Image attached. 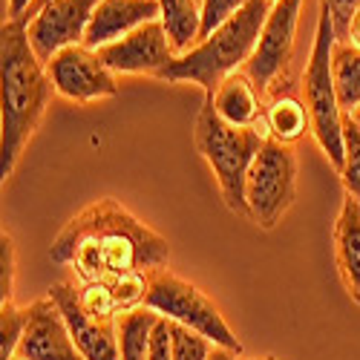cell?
<instances>
[{"label":"cell","mask_w":360,"mask_h":360,"mask_svg":"<svg viewBox=\"0 0 360 360\" xmlns=\"http://www.w3.org/2000/svg\"><path fill=\"white\" fill-rule=\"evenodd\" d=\"M46 4H52V0H32V4H29V9H26L20 18H15V20H20V23H29V20H32V18H35V15H38V12L46 6Z\"/></svg>","instance_id":"obj_29"},{"label":"cell","mask_w":360,"mask_h":360,"mask_svg":"<svg viewBox=\"0 0 360 360\" xmlns=\"http://www.w3.org/2000/svg\"><path fill=\"white\" fill-rule=\"evenodd\" d=\"M349 115H352V122H354V124H357V127H360V107H354V110H352V112H349Z\"/></svg>","instance_id":"obj_32"},{"label":"cell","mask_w":360,"mask_h":360,"mask_svg":"<svg viewBox=\"0 0 360 360\" xmlns=\"http://www.w3.org/2000/svg\"><path fill=\"white\" fill-rule=\"evenodd\" d=\"M268 136L265 118L254 127H231L214 110V101L205 96L199 112H196V124H193V141L202 159L207 162L211 173L217 176L219 193L225 205L233 214H245L248 217V205H245V182H248V170L259 153V147Z\"/></svg>","instance_id":"obj_4"},{"label":"cell","mask_w":360,"mask_h":360,"mask_svg":"<svg viewBox=\"0 0 360 360\" xmlns=\"http://www.w3.org/2000/svg\"><path fill=\"white\" fill-rule=\"evenodd\" d=\"M268 12H271L268 0H251L243 12H236L228 23H222L211 38L199 41L191 52L173 58L156 78L170 84H196L205 89V96L214 93L228 75L248 67Z\"/></svg>","instance_id":"obj_3"},{"label":"cell","mask_w":360,"mask_h":360,"mask_svg":"<svg viewBox=\"0 0 360 360\" xmlns=\"http://www.w3.org/2000/svg\"><path fill=\"white\" fill-rule=\"evenodd\" d=\"M332 72L338 84V98L343 112H352L360 107V52L349 44L335 41L332 46Z\"/></svg>","instance_id":"obj_20"},{"label":"cell","mask_w":360,"mask_h":360,"mask_svg":"<svg viewBox=\"0 0 360 360\" xmlns=\"http://www.w3.org/2000/svg\"><path fill=\"white\" fill-rule=\"evenodd\" d=\"M0 300H15V239L6 228L0 233Z\"/></svg>","instance_id":"obj_25"},{"label":"cell","mask_w":360,"mask_h":360,"mask_svg":"<svg viewBox=\"0 0 360 360\" xmlns=\"http://www.w3.org/2000/svg\"><path fill=\"white\" fill-rule=\"evenodd\" d=\"M159 0H101L86 26L84 46L98 52L101 46H110L130 35L133 29L159 20Z\"/></svg>","instance_id":"obj_14"},{"label":"cell","mask_w":360,"mask_h":360,"mask_svg":"<svg viewBox=\"0 0 360 360\" xmlns=\"http://www.w3.org/2000/svg\"><path fill=\"white\" fill-rule=\"evenodd\" d=\"M98 55L115 75H153V78L176 58L162 20H150L133 29L122 41L101 46Z\"/></svg>","instance_id":"obj_12"},{"label":"cell","mask_w":360,"mask_h":360,"mask_svg":"<svg viewBox=\"0 0 360 360\" xmlns=\"http://www.w3.org/2000/svg\"><path fill=\"white\" fill-rule=\"evenodd\" d=\"M300 9H303V0H277V4H271V12H268L262 23L259 44L245 67L248 78L259 89V96L271 93L288 70L300 26Z\"/></svg>","instance_id":"obj_8"},{"label":"cell","mask_w":360,"mask_h":360,"mask_svg":"<svg viewBox=\"0 0 360 360\" xmlns=\"http://www.w3.org/2000/svg\"><path fill=\"white\" fill-rule=\"evenodd\" d=\"M245 360H277V357H245Z\"/></svg>","instance_id":"obj_33"},{"label":"cell","mask_w":360,"mask_h":360,"mask_svg":"<svg viewBox=\"0 0 360 360\" xmlns=\"http://www.w3.org/2000/svg\"><path fill=\"white\" fill-rule=\"evenodd\" d=\"M294 199H297V156L291 153L288 144L277 139H265L245 182L248 219L265 231H271L291 211Z\"/></svg>","instance_id":"obj_7"},{"label":"cell","mask_w":360,"mask_h":360,"mask_svg":"<svg viewBox=\"0 0 360 360\" xmlns=\"http://www.w3.org/2000/svg\"><path fill=\"white\" fill-rule=\"evenodd\" d=\"M262 118H265L268 136L288 144V147L311 130L309 110H306L303 98H297L294 93H274L271 98H268V107H265Z\"/></svg>","instance_id":"obj_17"},{"label":"cell","mask_w":360,"mask_h":360,"mask_svg":"<svg viewBox=\"0 0 360 360\" xmlns=\"http://www.w3.org/2000/svg\"><path fill=\"white\" fill-rule=\"evenodd\" d=\"M214 343L191 328L173 323V360H207Z\"/></svg>","instance_id":"obj_24"},{"label":"cell","mask_w":360,"mask_h":360,"mask_svg":"<svg viewBox=\"0 0 360 360\" xmlns=\"http://www.w3.org/2000/svg\"><path fill=\"white\" fill-rule=\"evenodd\" d=\"M159 20L170 38L176 58L191 52L199 44L202 32V0H159Z\"/></svg>","instance_id":"obj_18"},{"label":"cell","mask_w":360,"mask_h":360,"mask_svg":"<svg viewBox=\"0 0 360 360\" xmlns=\"http://www.w3.org/2000/svg\"><path fill=\"white\" fill-rule=\"evenodd\" d=\"M320 9L332 20L338 41H346L349 26H352L354 15L360 12V0H320Z\"/></svg>","instance_id":"obj_26"},{"label":"cell","mask_w":360,"mask_h":360,"mask_svg":"<svg viewBox=\"0 0 360 360\" xmlns=\"http://www.w3.org/2000/svg\"><path fill=\"white\" fill-rule=\"evenodd\" d=\"M335 259L340 280L354 303H360V199L346 196L335 222Z\"/></svg>","instance_id":"obj_16"},{"label":"cell","mask_w":360,"mask_h":360,"mask_svg":"<svg viewBox=\"0 0 360 360\" xmlns=\"http://www.w3.org/2000/svg\"><path fill=\"white\" fill-rule=\"evenodd\" d=\"M49 259L70 265L78 283L107 285L124 314L144 306L150 274L167 268L170 245L122 202L104 196L89 202L61 228Z\"/></svg>","instance_id":"obj_1"},{"label":"cell","mask_w":360,"mask_h":360,"mask_svg":"<svg viewBox=\"0 0 360 360\" xmlns=\"http://www.w3.org/2000/svg\"><path fill=\"white\" fill-rule=\"evenodd\" d=\"M268 4H277V0H268Z\"/></svg>","instance_id":"obj_34"},{"label":"cell","mask_w":360,"mask_h":360,"mask_svg":"<svg viewBox=\"0 0 360 360\" xmlns=\"http://www.w3.org/2000/svg\"><path fill=\"white\" fill-rule=\"evenodd\" d=\"M144 306L179 326L191 328V332L202 335L214 346L243 352V343H239L236 332L228 326V320L222 317L214 300L205 291H199L193 283H188L185 277L173 274L170 268H159V271L150 274Z\"/></svg>","instance_id":"obj_6"},{"label":"cell","mask_w":360,"mask_h":360,"mask_svg":"<svg viewBox=\"0 0 360 360\" xmlns=\"http://www.w3.org/2000/svg\"><path fill=\"white\" fill-rule=\"evenodd\" d=\"M49 297L86 360H118V320H98L89 314L81 306L78 285L70 280L49 285Z\"/></svg>","instance_id":"obj_11"},{"label":"cell","mask_w":360,"mask_h":360,"mask_svg":"<svg viewBox=\"0 0 360 360\" xmlns=\"http://www.w3.org/2000/svg\"><path fill=\"white\" fill-rule=\"evenodd\" d=\"M346 188V196L360 199V127L352 115H343V170L338 173Z\"/></svg>","instance_id":"obj_21"},{"label":"cell","mask_w":360,"mask_h":360,"mask_svg":"<svg viewBox=\"0 0 360 360\" xmlns=\"http://www.w3.org/2000/svg\"><path fill=\"white\" fill-rule=\"evenodd\" d=\"M340 44H349L352 49L360 52V12L354 15V20H352V26H349V32H346V41H340Z\"/></svg>","instance_id":"obj_28"},{"label":"cell","mask_w":360,"mask_h":360,"mask_svg":"<svg viewBox=\"0 0 360 360\" xmlns=\"http://www.w3.org/2000/svg\"><path fill=\"white\" fill-rule=\"evenodd\" d=\"M0 72H4V115H0V176L15 173L26 144L41 127L55 96L46 64L35 55L26 23L6 18L0 29Z\"/></svg>","instance_id":"obj_2"},{"label":"cell","mask_w":360,"mask_h":360,"mask_svg":"<svg viewBox=\"0 0 360 360\" xmlns=\"http://www.w3.org/2000/svg\"><path fill=\"white\" fill-rule=\"evenodd\" d=\"M26 332V309L12 303L0 306V360H15Z\"/></svg>","instance_id":"obj_22"},{"label":"cell","mask_w":360,"mask_h":360,"mask_svg":"<svg viewBox=\"0 0 360 360\" xmlns=\"http://www.w3.org/2000/svg\"><path fill=\"white\" fill-rule=\"evenodd\" d=\"M162 314L153 309L139 306L118 314V360H147L150 357V338Z\"/></svg>","instance_id":"obj_19"},{"label":"cell","mask_w":360,"mask_h":360,"mask_svg":"<svg viewBox=\"0 0 360 360\" xmlns=\"http://www.w3.org/2000/svg\"><path fill=\"white\" fill-rule=\"evenodd\" d=\"M101 0H52L26 23V35L41 64H49L67 46L84 44L86 26Z\"/></svg>","instance_id":"obj_10"},{"label":"cell","mask_w":360,"mask_h":360,"mask_svg":"<svg viewBox=\"0 0 360 360\" xmlns=\"http://www.w3.org/2000/svg\"><path fill=\"white\" fill-rule=\"evenodd\" d=\"M20 360H86L75 346L70 328L46 294L26 306V332L18 346Z\"/></svg>","instance_id":"obj_13"},{"label":"cell","mask_w":360,"mask_h":360,"mask_svg":"<svg viewBox=\"0 0 360 360\" xmlns=\"http://www.w3.org/2000/svg\"><path fill=\"white\" fill-rule=\"evenodd\" d=\"M338 35L328 15L320 9L317 15V32L311 44V55L303 72V104L309 110L311 136L317 147L326 153L328 165L338 173L343 170V107L338 98V84L332 72V46Z\"/></svg>","instance_id":"obj_5"},{"label":"cell","mask_w":360,"mask_h":360,"mask_svg":"<svg viewBox=\"0 0 360 360\" xmlns=\"http://www.w3.org/2000/svg\"><path fill=\"white\" fill-rule=\"evenodd\" d=\"M55 93L72 104H96L118 93V75L101 61L96 49L84 44L67 46L46 64Z\"/></svg>","instance_id":"obj_9"},{"label":"cell","mask_w":360,"mask_h":360,"mask_svg":"<svg viewBox=\"0 0 360 360\" xmlns=\"http://www.w3.org/2000/svg\"><path fill=\"white\" fill-rule=\"evenodd\" d=\"M15 360H20V357H15Z\"/></svg>","instance_id":"obj_35"},{"label":"cell","mask_w":360,"mask_h":360,"mask_svg":"<svg viewBox=\"0 0 360 360\" xmlns=\"http://www.w3.org/2000/svg\"><path fill=\"white\" fill-rule=\"evenodd\" d=\"M147 360H173V320L159 317L153 338H150V357Z\"/></svg>","instance_id":"obj_27"},{"label":"cell","mask_w":360,"mask_h":360,"mask_svg":"<svg viewBox=\"0 0 360 360\" xmlns=\"http://www.w3.org/2000/svg\"><path fill=\"white\" fill-rule=\"evenodd\" d=\"M207 98L214 101L217 115L231 127H254L265 112L259 89L254 86L245 70L228 75L214 93H207Z\"/></svg>","instance_id":"obj_15"},{"label":"cell","mask_w":360,"mask_h":360,"mask_svg":"<svg viewBox=\"0 0 360 360\" xmlns=\"http://www.w3.org/2000/svg\"><path fill=\"white\" fill-rule=\"evenodd\" d=\"M251 0H202V32L199 41L211 38L222 23H228L236 12H243Z\"/></svg>","instance_id":"obj_23"},{"label":"cell","mask_w":360,"mask_h":360,"mask_svg":"<svg viewBox=\"0 0 360 360\" xmlns=\"http://www.w3.org/2000/svg\"><path fill=\"white\" fill-rule=\"evenodd\" d=\"M29 4H32V0H6V6H9V18H20V15L29 9Z\"/></svg>","instance_id":"obj_30"},{"label":"cell","mask_w":360,"mask_h":360,"mask_svg":"<svg viewBox=\"0 0 360 360\" xmlns=\"http://www.w3.org/2000/svg\"><path fill=\"white\" fill-rule=\"evenodd\" d=\"M236 354H239V352H231V349L214 346V349H211V354H207V360H239Z\"/></svg>","instance_id":"obj_31"}]
</instances>
